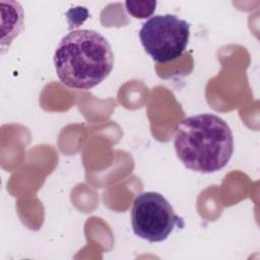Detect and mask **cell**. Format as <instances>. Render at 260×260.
Listing matches in <instances>:
<instances>
[{"label": "cell", "instance_id": "cell-6", "mask_svg": "<svg viewBox=\"0 0 260 260\" xmlns=\"http://www.w3.org/2000/svg\"><path fill=\"white\" fill-rule=\"evenodd\" d=\"M126 9L129 14H131L135 18H146L150 16L155 10L156 2H135V1H127L125 2Z\"/></svg>", "mask_w": 260, "mask_h": 260}, {"label": "cell", "instance_id": "cell-5", "mask_svg": "<svg viewBox=\"0 0 260 260\" xmlns=\"http://www.w3.org/2000/svg\"><path fill=\"white\" fill-rule=\"evenodd\" d=\"M1 5H3L1 3ZM8 29L2 32V48L5 44L8 46L12 40L18 36V34L23 28V11L19 3L14 1H8ZM4 6V5H3ZM5 7V6H4ZM6 8V7H5Z\"/></svg>", "mask_w": 260, "mask_h": 260}, {"label": "cell", "instance_id": "cell-2", "mask_svg": "<svg viewBox=\"0 0 260 260\" xmlns=\"http://www.w3.org/2000/svg\"><path fill=\"white\" fill-rule=\"evenodd\" d=\"M59 80L73 89H90L103 82L114 66L109 41L93 29H75L64 36L53 57Z\"/></svg>", "mask_w": 260, "mask_h": 260}, {"label": "cell", "instance_id": "cell-1", "mask_svg": "<svg viewBox=\"0 0 260 260\" xmlns=\"http://www.w3.org/2000/svg\"><path fill=\"white\" fill-rule=\"evenodd\" d=\"M174 146L181 162L197 173L211 174L223 169L234 152L229 124L210 113L183 119L177 126Z\"/></svg>", "mask_w": 260, "mask_h": 260}, {"label": "cell", "instance_id": "cell-3", "mask_svg": "<svg viewBox=\"0 0 260 260\" xmlns=\"http://www.w3.org/2000/svg\"><path fill=\"white\" fill-rule=\"evenodd\" d=\"M139 39L144 51L156 63L182 56L190 38V23L174 14L153 15L142 23Z\"/></svg>", "mask_w": 260, "mask_h": 260}, {"label": "cell", "instance_id": "cell-4", "mask_svg": "<svg viewBox=\"0 0 260 260\" xmlns=\"http://www.w3.org/2000/svg\"><path fill=\"white\" fill-rule=\"evenodd\" d=\"M131 224L136 236L150 243L164 242L176 228L185 225L171 203L153 191L136 195L131 209Z\"/></svg>", "mask_w": 260, "mask_h": 260}]
</instances>
